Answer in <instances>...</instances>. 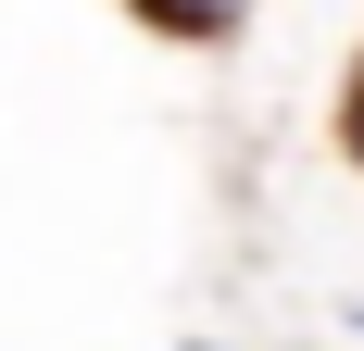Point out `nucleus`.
Returning <instances> with one entry per match:
<instances>
[{
    "label": "nucleus",
    "mask_w": 364,
    "mask_h": 351,
    "mask_svg": "<svg viewBox=\"0 0 364 351\" xmlns=\"http://www.w3.org/2000/svg\"><path fill=\"white\" fill-rule=\"evenodd\" d=\"M126 13H139V26H164V38H226L252 0H126Z\"/></svg>",
    "instance_id": "obj_1"
},
{
    "label": "nucleus",
    "mask_w": 364,
    "mask_h": 351,
    "mask_svg": "<svg viewBox=\"0 0 364 351\" xmlns=\"http://www.w3.org/2000/svg\"><path fill=\"white\" fill-rule=\"evenodd\" d=\"M339 151L364 163V75H352V101H339Z\"/></svg>",
    "instance_id": "obj_2"
}]
</instances>
